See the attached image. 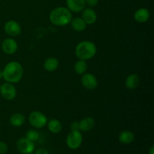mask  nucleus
I'll use <instances>...</instances> for the list:
<instances>
[{
	"label": "nucleus",
	"instance_id": "f257e3e1",
	"mask_svg": "<svg viewBox=\"0 0 154 154\" xmlns=\"http://www.w3.org/2000/svg\"><path fill=\"white\" fill-rule=\"evenodd\" d=\"M23 75L22 65L16 61H11L7 63L2 70V78L8 83L15 84L18 83Z\"/></svg>",
	"mask_w": 154,
	"mask_h": 154
},
{
	"label": "nucleus",
	"instance_id": "f03ea898",
	"mask_svg": "<svg viewBox=\"0 0 154 154\" xmlns=\"http://www.w3.org/2000/svg\"><path fill=\"white\" fill-rule=\"evenodd\" d=\"M72 19V12L65 7H58L51 11L49 20L54 25L57 26H64L70 23Z\"/></svg>",
	"mask_w": 154,
	"mask_h": 154
},
{
	"label": "nucleus",
	"instance_id": "7ed1b4c3",
	"mask_svg": "<svg viewBox=\"0 0 154 154\" xmlns=\"http://www.w3.org/2000/svg\"><path fill=\"white\" fill-rule=\"evenodd\" d=\"M97 52L96 46L93 42L84 41L77 45L75 48V55L79 60H87L93 58Z\"/></svg>",
	"mask_w": 154,
	"mask_h": 154
},
{
	"label": "nucleus",
	"instance_id": "20e7f679",
	"mask_svg": "<svg viewBox=\"0 0 154 154\" xmlns=\"http://www.w3.org/2000/svg\"><path fill=\"white\" fill-rule=\"evenodd\" d=\"M83 142L82 134L78 130H72L67 135L66 144L72 150L79 148Z\"/></svg>",
	"mask_w": 154,
	"mask_h": 154
},
{
	"label": "nucleus",
	"instance_id": "39448f33",
	"mask_svg": "<svg viewBox=\"0 0 154 154\" xmlns=\"http://www.w3.org/2000/svg\"><path fill=\"white\" fill-rule=\"evenodd\" d=\"M29 121L32 127L35 129H42L48 123V118L41 111H32L29 114Z\"/></svg>",
	"mask_w": 154,
	"mask_h": 154
},
{
	"label": "nucleus",
	"instance_id": "423d86ee",
	"mask_svg": "<svg viewBox=\"0 0 154 154\" xmlns=\"http://www.w3.org/2000/svg\"><path fill=\"white\" fill-rule=\"evenodd\" d=\"M0 94L5 100H12L17 96V90L11 83H4L0 86Z\"/></svg>",
	"mask_w": 154,
	"mask_h": 154
},
{
	"label": "nucleus",
	"instance_id": "0eeeda50",
	"mask_svg": "<svg viewBox=\"0 0 154 154\" xmlns=\"http://www.w3.org/2000/svg\"><path fill=\"white\" fill-rule=\"evenodd\" d=\"M17 148L23 154L31 153L35 150L34 142H32L26 138H22L18 139L17 141Z\"/></svg>",
	"mask_w": 154,
	"mask_h": 154
},
{
	"label": "nucleus",
	"instance_id": "6e6552de",
	"mask_svg": "<svg viewBox=\"0 0 154 154\" xmlns=\"http://www.w3.org/2000/svg\"><path fill=\"white\" fill-rule=\"evenodd\" d=\"M4 30L6 34L11 37H17L21 33L20 25L15 20H8L4 26Z\"/></svg>",
	"mask_w": 154,
	"mask_h": 154
},
{
	"label": "nucleus",
	"instance_id": "1a4fd4ad",
	"mask_svg": "<svg viewBox=\"0 0 154 154\" xmlns=\"http://www.w3.org/2000/svg\"><path fill=\"white\" fill-rule=\"evenodd\" d=\"M81 82L82 85L87 90H94L98 86L97 78L91 73H84L81 77Z\"/></svg>",
	"mask_w": 154,
	"mask_h": 154
},
{
	"label": "nucleus",
	"instance_id": "9d476101",
	"mask_svg": "<svg viewBox=\"0 0 154 154\" xmlns=\"http://www.w3.org/2000/svg\"><path fill=\"white\" fill-rule=\"evenodd\" d=\"M18 45L16 41L13 38H6L5 39L4 42L2 44V49L3 52L8 55L14 54L17 51Z\"/></svg>",
	"mask_w": 154,
	"mask_h": 154
},
{
	"label": "nucleus",
	"instance_id": "9b49d317",
	"mask_svg": "<svg viewBox=\"0 0 154 154\" xmlns=\"http://www.w3.org/2000/svg\"><path fill=\"white\" fill-rule=\"evenodd\" d=\"M67 8L72 12H81L85 8V0H66Z\"/></svg>",
	"mask_w": 154,
	"mask_h": 154
},
{
	"label": "nucleus",
	"instance_id": "f8f14e48",
	"mask_svg": "<svg viewBox=\"0 0 154 154\" xmlns=\"http://www.w3.org/2000/svg\"><path fill=\"white\" fill-rule=\"evenodd\" d=\"M82 18L84 22L88 25H92L96 23L97 20V14L92 8H84L82 11Z\"/></svg>",
	"mask_w": 154,
	"mask_h": 154
},
{
	"label": "nucleus",
	"instance_id": "ddd939ff",
	"mask_svg": "<svg viewBox=\"0 0 154 154\" xmlns=\"http://www.w3.org/2000/svg\"><path fill=\"white\" fill-rule=\"evenodd\" d=\"M150 14L148 9L145 8H141L135 11L134 14V19L136 22L142 23L147 22L150 18Z\"/></svg>",
	"mask_w": 154,
	"mask_h": 154
},
{
	"label": "nucleus",
	"instance_id": "4468645a",
	"mask_svg": "<svg viewBox=\"0 0 154 154\" xmlns=\"http://www.w3.org/2000/svg\"><path fill=\"white\" fill-rule=\"evenodd\" d=\"M95 126V120L91 117H86L79 121L80 131L89 132L92 130Z\"/></svg>",
	"mask_w": 154,
	"mask_h": 154
},
{
	"label": "nucleus",
	"instance_id": "2eb2a0df",
	"mask_svg": "<svg viewBox=\"0 0 154 154\" xmlns=\"http://www.w3.org/2000/svg\"><path fill=\"white\" fill-rule=\"evenodd\" d=\"M140 84V78L137 74H131L128 75L126 79V87L128 90H134Z\"/></svg>",
	"mask_w": 154,
	"mask_h": 154
},
{
	"label": "nucleus",
	"instance_id": "dca6fc26",
	"mask_svg": "<svg viewBox=\"0 0 154 154\" xmlns=\"http://www.w3.org/2000/svg\"><path fill=\"white\" fill-rule=\"evenodd\" d=\"M25 116L23 114H20V113H15V114H12L11 116L10 119H9V122H10L11 125L14 126V127L22 126L25 123Z\"/></svg>",
	"mask_w": 154,
	"mask_h": 154
},
{
	"label": "nucleus",
	"instance_id": "f3484780",
	"mask_svg": "<svg viewBox=\"0 0 154 154\" xmlns=\"http://www.w3.org/2000/svg\"><path fill=\"white\" fill-rule=\"evenodd\" d=\"M119 141L123 144H129L132 143L135 139V135L133 132L129 130H124L119 135Z\"/></svg>",
	"mask_w": 154,
	"mask_h": 154
},
{
	"label": "nucleus",
	"instance_id": "a211bd4d",
	"mask_svg": "<svg viewBox=\"0 0 154 154\" xmlns=\"http://www.w3.org/2000/svg\"><path fill=\"white\" fill-rule=\"evenodd\" d=\"M59 66V61L55 57H49L44 63V69L49 72H54Z\"/></svg>",
	"mask_w": 154,
	"mask_h": 154
},
{
	"label": "nucleus",
	"instance_id": "6ab92c4d",
	"mask_svg": "<svg viewBox=\"0 0 154 154\" xmlns=\"http://www.w3.org/2000/svg\"><path fill=\"white\" fill-rule=\"evenodd\" d=\"M70 23L72 29L76 32L84 31L87 27V23L81 17H75L74 19H72Z\"/></svg>",
	"mask_w": 154,
	"mask_h": 154
},
{
	"label": "nucleus",
	"instance_id": "aec40b11",
	"mask_svg": "<svg viewBox=\"0 0 154 154\" xmlns=\"http://www.w3.org/2000/svg\"><path fill=\"white\" fill-rule=\"evenodd\" d=\"M48 127L50 132L52 133L57 134L61 132L62 129H63V125L60 120H57V119H51L48 123Z\"/></svg>",
	"mask_w": 154,
	"mask_h": 154
},
{
	"label": "nucleus",
	"instance_id": "412c9836",
	"mask_svg": "<svg viewBox=\"0 0 154 154\" xmlns=\"http://www.w3.org/2000/svg\"><path fill=\"white\" fill-rule=\"evenodd\" d=\"M87 69H88V65L85 60H79L75 63V71L78 75H84L87 72Z\"/></svg>",
	"mask_w": 154,
	"mask_h": 154
},
{
	"label": "nucleus",
	"instance_id": "4be33fe9",
	"mask_svg": "<svg viewBox=\"0 0 154 154\" xmlns=\"http://www.w3.org/2000/svg\"><path fill=\"white\" fill-rule=\"evenodd\" d=\"M40 138V135L39 133L35 129H29V131H27V132L26 133V138H27L28 140H29L32 142H35V141H37Z\"/></svg>",
	"mask_w": 154,
	"mask_h": 154
},
{
	"label": "nucleus",
	"instance_id": "5701e85b",
	"mask_svg": "<svg viewBox=\"0 0 154 154\" xmlns=\"http://www.w3.org/2000/svg\"><path fill=\"white\" fill-rule=\"evenodd\" d=\"M99 3V0H85V5L88 8H94Z\"/></svg>",
	"mask_w": 154,
	"mask_h": 154
},
{
	"label": "nucleus",
	"instance_id": "b1692460",
	"mask_svg": "<svg viewBox=\"0 0 154 154\" xmlns=\"http://www.w3.org/2000/svg\"><path fill=\"white\" fill-rule=\"evenodd\" d=\"M8 151V145L4 141H0V154H5Z\"/></svg>",
	"mask_w": 154,
	"mask_h": 154
},
{
	"label": "nucleus",
	"instance_id": "393cba45",
	"mask_svg": "<svg viewBox=\"0 0 154 154\" xmlns=\"http://www.w3.org/2000/svg\"><path fill=\"white\" fill-rule=\"evenodd\" d=\"M71 129L72 130H78L80 131L79 128V122L75 121L71 124Z\"/></svg>",
	"mask_w": 154,
	"mask_h": 154
},
{
	"label": "nucleus",
	"instance_id": "a878e982",
	"mask_svg": "<svg viewBox=\"0 0 154 154\" xmlns=\"http://www.w3.org/2000/svg\"><path fill=\"white\" fill-rule=\"evenodd\" d=\"M35 154H49L48 151L44 148H39L35 151Z\"/></svg>",
	"mask_w": 154,
	"mask_h": 154
},
{
	"label": "nucleus",
	"instance_id": "bb28decb",
	"mask_svg": "<svg viewBox=\"0 0 154 154\" xmlns=\"http://www.w3.org/2000/svg\"><path fill=\"white\" fill-rule=\"evenodd\" d=\"M149 154H154V147L153 146H151V147L150 148V150H149Z\"/></svg>",
	"mask_w": 154,
	"mask_h": 154
},
{
	"label": "nucleus",
	"instance_id": "cd10ccee",
	"mask_svg": "<svg viewBox=\"0 0 154 154\" xmlns=\"http://www.w3.org/2000/svg\"><path fill=\"white\" fill-rule=\"evenodd\" d=\"M2 70L0 69V79H2Z\"/></svg>",
	"mask_w": 154,
	"mask_h": 154
},
{
	"label": "nucleus",
	"instance_id": "c85d7f7f",
	"mask_svg": "<svg viewBox=\"0 0 154 154\" xmlns=\"http://www.w3.org/2000/svg\"><path fill=\"white\" fill-rule=\"evenodd\" d=\"M27 154H32V153H27Z\"/></svg>",
	"mask_w": 154,
	"mask_h": 154
},
{
	"label": "nucleus",
	"instance_id": "c756f323",
	"mask_svg": "<svg viewBox=\"0 0 154 154\" xmlns=\"http://www.w3.org/2000/svg\"><path fill=\"white\" fill-rule=\"evenodd\" d=\"M0 86H1V85H0Z\"/></svg>",
	"mask_w": 154,
	"mask_h": 154
}]
</instances>
